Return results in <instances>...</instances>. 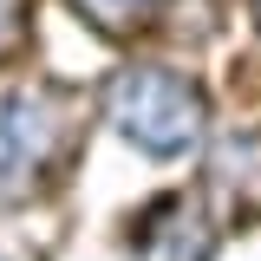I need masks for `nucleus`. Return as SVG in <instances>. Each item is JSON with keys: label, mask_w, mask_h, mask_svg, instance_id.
Instances as JSON below:
<instances>
[{"label": "nucleus", "mask_w": 261, "mask_h": 261, "mask_svg": "<svg viewBox=\"0 0 261 261\" xmlns=\"http://www.w3.org/2000/svg\"><path fill=\"white\" fill-rule=\"evenodd\" d=\"M202 105L183 79L170 72H124L118 79V124L144 144V150H183L196 137Z\"/></svg>", "instance_id": "obj_1"}, {"label": "nucleus", "mask_w": 261, "mask_h": 261, "mask_svg": "<svg viewBox=\"0 0 261 261\" xmlns=\"http://www.w3.org/2000/svg\"><path fill=\"white\" fill-rule=\"evenodd\" d=\"M98 13H105V27H124L130 13H144V7H150V0H92Z\"/></svg>", "instance_id": "obj_3"}, {"label": "nucleus", "mask_w": 261, "mask_h": 261, "mask_svg": "<svg viewBox=\"0 0 261 261\" xmlns=\"http://www.w3.org/2000/svg\"><path fill=\"white\" fill-rule=\"evenodd\" d=\"M46 137H53V124L39 118L33 98H7V105H0V196L27 190V176L39 170Z\"/></svg>", "instance_id": "obj_2"}, {"label": "nucleus", "mask_w": 261, "mask_h": 261, "mask_svg": "<svg viewBox=\"0 0 261 261\" xmlns=\"http://www.w3.org/2000/svg\"><path fill=\"white\" fill-rule=\"evenodd\" d=\"M20 33V0H0V46Z\"/></svg>", "instance_id": "obj_4"}]
</instances>
